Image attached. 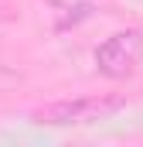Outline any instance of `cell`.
<instances>
[{
  "label": "cell",
  "mask_w": 143,
  "mask_h": 147,
  "mask_svg": "<svg viewBox=\"0 0 143 147\" xmlns=\"http://www.w3.org/2000/svg\"><path fill=\"white\" fill-rule=\"evenodd\" d=\"M126 106L123 96H78V99H58L34 110V123L41 127H82V123H96L109 120L112 113Z\"/></svg>",
  "instance_id": "6da1fadb"
},
{
  "label": "cell",
  "mask_w": 143,
  "mask_h": 147,
  "mask_svg": "<svg viewBox=\"0 0 143 147\" xmlns=\"http://www.w3.org/2000/svg\"><path fill=\"white\" fill-rule=\"evenodd\" d=\"M143 65V31L126 28L109 34L96 48V72L106 79H130Z\"/></svg>",
  "instance_id": "7a4b0ae2"
}]
</instances>
